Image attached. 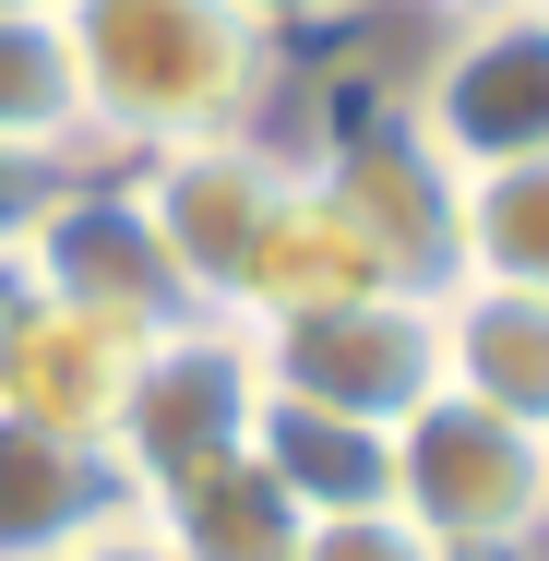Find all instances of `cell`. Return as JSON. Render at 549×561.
I'll list each match as a JSON object with an SVG mask.
<instances>
[{
	"label": "cell",
	"instance_id": "cell-1",
	"mask_svg": "<svg viewBox=\"0 0 549 561\" xmlns=\"http://www.w3.org/2000/svg\"><path fill=\"white\" fill-rule=\"evenodd\" d=\"M84 156H168L216 131H275L287 96V24L263 0H60Z\"/></svg>",
	"mask_w": 549,
	"mask_h": 561
},
{
	"label": "cell",
	"instance_id": "cell-2",
	"mask_svg": "<svg viewBox=\"0 0 549 561\" xmlns=\"http://www.w3.org/2000/svg\"><path fill=\"white\" fill-rule=\"evenodd\" d=\"M394 514L442 561H538L549 550V443L431 394L419 419H394Z\"/></svg>",
	"mask_w": 549,
	"mask_h": 561
},
{
	"label": "cell",
	"instance_id": "cell-3",
	"mask_svg": "<svg viewBox=\"0 0 549 561\" xmlns=\"http://www.w3.org/2000/svg\"><path fill=\"white\" fill-rule=\"evenodd\" d=\"M239 335L263 358V394L358 419V431H394L442 394V299H419V287H358V299L275 311V323H239Z\"/></svg>",
	"mask_w": 549,
	"mask_h": 561
},
{
	"label": "cell",
	"instance_id": "cell-4",
	"mask_svg": "<svg viewBox=\"0 0 549 561\" xmlns=\"http://www.w3.org/2000/svg\"><path fill=\"white\" fill-rule=\"evenodd\" d=\"M251 407H263V358H251L239 323L192 311V323L144 335L131 382H119V419H108V466H119V490H131V514L156 490L227 466V454L251 443Z\"/></svg>",
	"mask_w": 549,
	"mask_h": 561
},
{
	"label": "cell",
	"instance_id": "cell-5",
	"mask_svg": "<svg viewBox=\"0 0 549 561\" xmlns=\"http://www.w3.org/2000/svg\"><path fill=\"white\" fill-rule=\"evenodd\" d=\"M299 180H311L334 216L382 251V275H394V287H419V299L454 287V204H466V180L431 156V131L407 119L394 84H382L370 108H334L323 131L299 144Z\"/></svg>",
	"mask_w": 549,
	"mask_h": 561
},
{
	"label": "cell",
	"instance_id": "cell-6",
	"mask_svg": "<svg viewBox=\"0 0 549 561\" xmlns=\"http://www.w3.org/2000/svg\"><path fill=\"white\" fill-rule=\"evenodd\" d=\"M12 263H24V287H36V299L96 311V323H131V335L192 323V287H180V263H168L156 216H144L131 168H96V156H72V168L48 180V204L24 216Z\"/></svg>",
	"mask_w": 549,
	"mask_h": 561
},
{
	"label": "cell",
	"instance_id": "cell-7",
	"mask_svg": "<svg viewBox=\"0 0 549 561\" xmlns=\"http://www.w3.org/2000/svg\"><path fill=\"white\" fill-rule=\"evenodd\" d=\"M407 119L431 131V156L466 168H514L549 156V12H478V24H431L419 60L394 72Z\"/></svg>",
	"mask_w": 549,
	"mask_h": 561
},
{
	"label": "cell",
	"instance_id": "cell-8",
	"mask_svg": "<svg viewBox=\"0 0 549 561\" xmlns=\"http://www.w3.org/2000/svg\"><path fill=\"white\" fill-rule=\"evenodd\" d=\"M131 192H144L156 239H168L192 311H216V323H227V287H239V263H251V239H263L275 204L299 192V144H275V131L168 144V156H131Z\"/></svg>",
	"mask_w": 549,
	"mask_h": 561
},
{
	"label": "cell",
	"instance_id": "cell-9",
	"mask_svg": "<svg viewBox=\"0 0 549 561\" xmlns=\"http://www.w3.org/2000/svg\"><path fill=\"white\" fill-rule=\"evenodd\" d=\"M131 358H144L131 323L60 311V299H36V287H24L12 346H0V419H36V431H60V443H96V454H108V419H119Z\"/></svg>",
	"mask_w": 549,
	"mask_h": 561
},
{
	"label": "cell",
	"instance_id": "cell-10",
	"mask_svg": "<svg viewBox=\"0 0 549 561\" xmlns=\"http://www.w3.org/2000/svg\"><path fill=\"white\" fill-rule=\"evenodd\" d=\"M442 394L549 443V299L538 287H490V275L442 287Z\"/></svg>",
	"mask_w": 549,
	"mask_h": 561
},
{
	"label": "cell",
	"instance_id": "cell-11",
	"mask_svg": "<svg viewBox=\"0 0 549 561\" xmlns=\"http://www.w3.org/2000/svg\"><path fill=\"white\" fill-rule=\"evenodd\" d=\"M119 514H131V490H119V466L96 443L0 419V561H60L96 526H119Z\"/></svg>",
	"mask_w": 549,
	"mask_h": 561
},
{
	"label": "cell",
	"instance_id": "cell-12",
	"mask_svg": "<svg viewBox=\"0 0 549 561\" xmlns=\"http://www.w3.org/2000/svg\"><path fill=\"white\" fill-rule=\"evenodd\" d=\"M358 287H394V275H382V251H370V239H358V227L299 180V192L275 204V227L251 239V263H239V287H227V323L323 311V299H358Z\"/></svg>",
	"mask_w": 549,
	"mask_h": 561
},
{
	"label": "cell",
	"instance_id": "cell-13",
	"mask_svg": "<svg viewBox=\"0 0 549 561\" xmlns=\"http://www.w3.org/2000/svg\"><path fill=\"white\" fill-rule=\"evenodd\" d=\"M251 466H263L311 526H323V514H382V502H394V431H358V419L287 407V394L251 407Z\"/></svg>",
	"mask_w": 549,
	"mask_h": 561
},
{
	"label": "cell",
	"instance_id": "cell-14",
	"mask_svg": "<svg viewBox=\"0 0 549 561\" xmlns=\"http://www.w3.org/2000/svg\"><path fill=\"white\" fill-rule=\"evenodd\" d=\"M144 526L168 538V561H299V538H311V514L251 466V443L204 478H180V490H156Z\"/></svg>",
	"mask_w": 549,
	"mask_h": 561
},
{
	"label": "cell",
	"instance_id": "cell-15",
	"mask_svg": "<svg viewBox=\"0 0 549 561\" xmlns=\"http://www.w3.org/2000/svg\"><path fill=\"white\" fill-rule=\"evenodd\" d=\"M454 275L538 287V299H549V156L466 168V204H454Z\"/></svg>",
	"mask_w": 549,
	"mask_h": 561
},
{
	"label": "cell",
	"instance_id": "cell-16",
	"mask_svg": "<svg viewBox=\"0 0 549 561\" xmlns=\"http://www.w3.org/2000/svg\"><path fill=\"white\" fill-rule=\"evenodd\" d=\"M0 156H84V96H72V48L60 12H0Z\"/></svg>",
	"mask_w": 549,
	"mask_h": 561
},
{
	"label": "cell",
	"instance_id": "cell-17",
	"mask_svg": "<svg viewBox=\"0 0 549 561\" xmlns=\"http://www.w3.org/2000/svg\"><path fill=\"white\" fill-rule=\"evenodd\" d=\"M299 561H442V550L382 502V514H323V526L299 538Z\"/></svg>",
	"mask_w": 549,
	"mask_h": 561
},
{
	"label": "cell",
	"instance_id": "cell-18",
	"mask_svg": "<svg viewBox=\"0 0 549 561\" xmlns=\"http://www.w3.org/2000/svg\"><path fill=\"white\" fill-rule=\"evenodd\" d=\"M48 180H60L48 156H0V251H12V239H24V216L48 204Z\"/></svg>",
	"mask_w": 549,
	"mask_h": 561
},
{
	"label": "cell",
	"instance_id": "cell-19",
	"mask_svg": "<svg viewBox=\"0 0 549 561\" xmlns=\"http://www.w3.org/2000/svg\"><path fill=\"white\" fill-rule=\"evenodd\" d=\"M60 561H168V538H156L144 514H119V526H96L84 550H60Z\"/></svg>",
	"mask_w": 549,
	"mask_h": 561
},
{
	"label": "cell",
	"instance_id": "cell-20",
	"mask_svg": "<svg viewBox=\"0 0 549 561\" xmlns=\"http://www.w3.org/2000/svg\"><path fill=\"white\" fill-rule=\"evenodd\" d=\"M419 24H478V12H538V0H407Z\"/></svg>",
	"mask_w": 549,
	"mask_h": 561
},
{
	"label": "cell",
	"instance_id": "cell-21",
	"mask_svg": "<svg viewBox=\"0 0 549 561\" xmlns=\"http://www.w3.org/2000/svg\"><path fill=\"white\" fill-rule=\"evenodd\" d=\"M12 311H24V263L0 251V346H12Z\"/></svg>",
	"mask_w": 549,
	"mask_h": 561
},
{
	"label": "cell",
	"instance_id": "cell-22",
	"mask_svg": "<svg viewBox=\"0 0 549 561\" xmlns=\"http://www.w3.org/2000/svg\"><path fill=\"white\" fill-rule=\"evenodd\" d=\"M0 12H60V0H0Z\"/></svg>",
	"mask_w": 549,
	"mask_h": 561
},
{
	"label": "cell",
	"instance_id": "cell-23",
	"mask_svg": "<svg viewBox=\"0 0 549 561\" xmlns=\"http://www.w3.org/2000/svg\"><path fill=\"white\" fill-rule=\"evenodd\" d=\"M538 12H549V0H538Z\"/></svg>",
	"mask_w": 549,
	"mask_h": 561
}]
</instances>
